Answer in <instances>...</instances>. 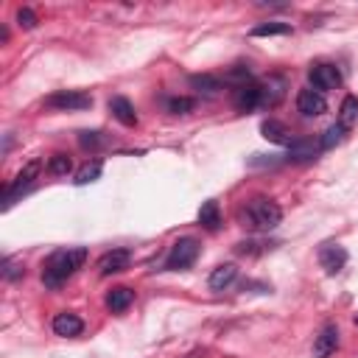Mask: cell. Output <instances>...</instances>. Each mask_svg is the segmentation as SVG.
Here are the masks:
<instances>
[{"label":"cell","mask_w":358,"mask_h":358,"mask_svg":"<svg viewBox=\"0 0 358 358\" xmlns=\"http://www.w3.org/2000/svg\"><path fill=\"white\" fill-rule=\"evenodd\" d=\"M87 260V249L84 246H70V249H56L48 255V260L42 263V282L45 288H62Z\"/></svg>","instance_id":"obj_1"},{"label":"cell","mask_w":358,"mask_h":358,"mask_svg":"<svg viewBox=\"0 0 358 358\" xmlns=\"http://www.w3.org/2000/svg\"><path fill=\"white\" fill-rule=\"evenodd\" d=\"M280 221H282L280 204L271 201V199H266V196L252 199V201L246 204V210H243V224H246L249 229H255V232H268V229H274Z\"/></svg>","instance_id":"obj_2"},{"label":"cell","mask_w":358,"mask_h":358,"mask_svg":"<svg viewBox=\"0 0 358 358\" xmlns=\"http://www.w3.org/2000/svg\"><path fill=\"white\" fill-rule=\"evenodd\" d=\"M39 171H42V159H28L25 165H22V171L6 185V190H3V210H8L25 190H31V185L36 182V176H39Z\"/></svg>","instance_id":"obj_3"},{"label":"cell","mask_w":358,"mask_h":358,"mask_svg":"<svg viewBox=\"0 0 358 358\" xmlns=\"http://www.w3.org/2000/svg\"><path fill=\"white\" fill-rule=\"evenodd\" d=\"M199 241L196 238H179L173 246H171V252H168V257H165V268L168 271H182V268H190L193 263H196V257H199Z\"/></svg>","instance_id":"obj_4"},{"label":"cell","mask_w":358,"mask_h":358,"mask_svg":"<svg viewBox=\"0 0 358 358\" xmlns=\"http://www.w3.org/2000/svg\"><path fill=\"white\" fill-rule=\"evenodd\" d=\"M45 106L48 109H59V112H78V109H90L92 98L87 92H81V90H59V92L45 98Z\"/></svg>","instance_id":"obj_5"},{"label":"cell","mask_w":358,"mask_h":358,"mask_svg":"<svg viewBox=\"0 0 358 358\" xmlns=\"http://www.w3.org/2000/svg\"><path fill=\"white\" fill-rule=\"evenodd\" d=\"M308 81H310V90L316 92H330V90H338L341 87V73L336 64H327V62H319L308 70Z\"/></svg>","instance_id":"obj_6"},{"label":"cell","mask_w":358,"mask_h":358,"mask_svg":"<svg viewBox=\"0 0 358 358\" xmlns=\"http://www.w3.org/2000/svg\"><path fill=\"white\" fill-rule=\"evenodd\" d=\"M129 263H131V252L129 249H109V252H103L98 257L95 268H98L101 277H109V274H117V271L129 268Z\"/></svg>","instance_id":"obj_7"},{"label":"cell","mask_w":358,"mask_h":358,"mask_svg":"<svg viewBox=\"0 0 358 358\" xmlns=\"http://www.w3.org/2000/svg\"><path fill=\"white\" fill-rule=\"evenodd\" d=\"M319 266L327 274H338L347 266V249L341 243H322L319 246Z\"/></svg>","instance_id":"obj_8"},{"label":"cell","mask_w":358,"mask_h":358,"mask_svg":"<svg viewBox=\"0 0 358 358\" xmlns=\"http://www.w3.org/2000/svg\"><path fill=\"white\" fill-rule=\"evenodd\" d=\"M296 109L305 115V117H319V115H324L327 112V101H324V95L322 92H316V90H299L296 92Z\"/></svg>","instance_id":"obj_9"},{"label":"cell","mask_w":358,"mask_h":358,"mask_svg":"<svg viewBox=\"0 0 358 358\" xmlns=\"http://www.w3.org/2000/svg\"><path fill=\"white\" fill-rule=\"evenodd\" d=\"M232 106L238 112H252L260 106V84L249 81V84H241L232 90Z\"/></svg>","instance_id":"obj_10"},{"label":"cell","mask_w":358,"mask_h":358,"mask_svg":"<svg viewBox=\"0 0 358 358\" xmlns=\"http://www.w3.org/2000/svg\"><path fill=\"white\" fill-rule=\"evenodd\" d=\"M336 347H338V327L327 322L313 338V358H327L336 352Z\"/></svg>","instance_id":"obj_11"},{"label":"cell","mask_w":358,"mask_h":358,"mask_svg":"<svg viewBox=\"0 0 358 358\" xmlns=\"http://www.w3.org/2000/svg\"><path fill=\"white\" fill-rule=\"evenodd\" d=\"M282 95H285V78L268 76V78L260 84V106H263V109L277 106V103L282 101Z\"/></svg>","instance_id":"obj_12"},{"label":"cell","mask_w":358,"mask_h":358,"mask_svg":"<svg viewBox=\"0 0 358 358\" xmlns=\"http://www.w3.org/2000/svg\"><path fill=\"white\" fill-rule=\"evenodd\" d=\"M260 134H263L268 143H274V145H291V143H294V134L285 129V123H280V120H274V117H268V120L260 123Z\"/></svg>","instance_id":"obj_13"},{"label":"cell","mask_w":358,"mask_h":358,"mask_svg":"<svg viewBox=\"0 0 358 358\" xmlns=\"http://www.w3.org/2000/svg\"><path fill=\"white\" fill-rule=\"evenodd\" d=\"M81 330H84V322H81L76 313L62 310V313H56V316H53V333H56V336L73 338V336H78Z\"/></svg>","instance_id":"obj_14"},{"label":"cell","mask_w":358,"mask_h":358,"mask_svg":"<svg viewBox=\"0 0 358 358\" xmlns=\"http://www.w3.org/2000/svg\"><path fill=\"white\" fill-rule=\"evenodd\" d=\"M319 151H322L319 143L305 140V137H294V143L288 145V159L291 162H310V159H316Z\"/></svg>","instance_id":"obj_15"},{"label":"cell","mask_w":358,"mask_h":358,"mask_svg":"<svg viewBox=\"0 0 358 358\" xmlns=\"http://www.w3.org/2000/svg\"><path fill=\"white\" fill-rule=\"evenodd\" d=\"M235 277H238V268H235L232 263H221V266H215V268L210 271L207 285H210L213 291H224V288H229V285L235 282Z\"/></svg>","instance_id":"obj_16"},{"label":"cell","mask_w":358,"mask_h":358,"mask_svg":"<svg viewBox=\"0 0 358 358\" xmlns=\"http://www.w3.org/2000/svg\"><path fill=\"white\" fill-rule=\"evenodd\" d=\"M109 112H112L115 120H120L123 126H137V112H134V106H131L129 98L115 95V98L109 101Z\"/></svg>","instance_id":"obj_17"},{"label":"cell","mask_w":358,"mask_h":358,"mask_svg":"<svg viewBox=\"0 0 358 358\" xmlns=\"http://www.w3.org/2000/svg\"><path fill=\"white\" fill-rule=\"evenodd\" d=\"M131 302H134V291L126 288V285H117V288H112V291L106 294V308H109L112 313H123Z\"/></svg>","instance_id":"obj_18"},{"label":"cell","mask_w":358,"mask_h":358,"mask_svg":"<svg viewBox=\"0 0 358 358\" xmlns=\"http://www.w3.org/2000/svg\"><path fill=\"white\" fill-rule=\"evenodd\" d=\"M199 224L210 232H215L221 227V210H218V201L215 199H207L201 207H199Z\"/></svg>","instance_id":"obj_19"},{"label":"cell","mask_w":358,"mask_h":358,"mask_svg":"<svg viewBox=\"0 0 358 358\" xmlns=\"http://www.w3.org/2000/svg\"><path fill=\"white\" fill-rule=\"evenodd\" d=\"M190 87L201 95H218L224 90V81L218 76H210V73H201V76H190Z\"/></svg>","instance_id":"obj_20"},{"label":"cell","mask_w":358,"mask_h":358,"mask_svg":"<svg viewBox=\"0 0 358 358\" xmlns=\"http://www.w3.org/2000/svg\"><path fill=\"white\" fill-rule=\"evenodd\" d=\"M355 120H358V98H355V95H347V98L341 101V106H338V120H336V123L350 131V129L355 126Z\"/></svg>","instance_id":"obj_21"},{"label":"cell","mask_w":358,"mask_h":358,"mask_svg":"<svg viewBox=\"0 0 358 358\" xmlns=\"http://www.w3.org/2000/svg\"><path fill=\"white\" fill-rule=\"evenodd\" d=\"M285 34H291V25L277 22V20H268V22H260L252 28V36H285Z\"/></svg>","instance_id":"obj_22"},{"label":"cell","mask_w":358,"mask_h":358,"mask_svg":"<svg viewBox=\"0 0 358 358\" xmlns=\"http://www.w3.org/2000/svg\"><path fill=\"white\" fill-rule=\"evenodd\" d=\"M101 171H103V165H101V159H92V162H84L78 171H76V185H90V182H95L98 176H101Z\"/></svg>","instance_id":"obj_23"},{"label":"cell","mask_w":358,"mask_h":358,"mask_svg":"<svg viewBox=\"0 0 358 358\" xmlns=\"http://www.w3.org/2000/svg\"><path fill=\"white\" fill-rule=\"evenodd\" d=\"M249 81H252L249 64H235V67H229V70L224 73V84H232V90L241 87V84H249Z\"/></svg>","instance_id":"obj_24"},{"label":"cell","mask_w":358,"mask_h":358,"mask_svg":"<svg viewBox=\"0 0 358 358\" xmlns=\"http://www.w3.org/2000/svg\"><path fill=\"white\" fill-rule=\"evenodd\" d=\"M22 274H25V268H22L20 260L3 257V263H0V277H3L6 282H17V280H22Z\"/></svg>","instance_id":"obj_25"},{"label":"cell","mask_w":358,"mask_h":358,"mask_svg":"<svg viewBox=\"0 0 358 358\" xmlns=\"http://www.w3.org/2000/svg\"><path fill=\"white\" fill-rule=\"evenodd\" d=\"M344 134H347V129H341L338 123H333V126H327V129H324V134L319 137V148H322V151H327V148H333V145H338V143L344 140Z\"/></svg>","instance_id":"obj_26"},{"label":"cell","mask_w":358,"mask_h":358,"mask_svg":"<svg viewBox=\"0 0 358 358\" xmlns=\"http://www.w3.org/2000/svg\"><path fill=\"white\" fill-rule=\"evenodd\" d=\"M48 173H53V176H67L70 173V168H73V162H70V157L67 154H53L50 159H48Z\"/></svg>","instance_id":"obj_27"},{"label":"cell","mask_w":358,"mask_h":358,"mask_svg":"<svg viewBox=\"0 0 358 358\" xmlns=\"http://www.w3.org/2000/svg\"><path fill=\"white\" fill-rule=\"evenodd\" d=\"M196 109V98H187V95H176V98H168V112L171 115H187Z\"/></svg>","instance_id":"obj_28"},{"label":"cell","mask_w":358,"mask_h":358,"mask_svg":"<svg viewBox=\"0 0 358 358\" xmlns=\"http://www.w3.org/2000/svg\"><path fill=\"white\" fill-rule=\"evenodd\" d=\"M36 22H39V20H36V14H34L31 8H25V6L17 8V25H20V28L31 31V28H36Z\"/></svg>","instance_id":"obj_29"},{"label":"cell","mask_w":358,"mask_h":358,"mask_svg":"<svg viewBox=\"0 0 358 358\" xmlns=\"http://www.w3.org/2000/svg\"><path fill=\"white\" fill-rule=\"evenodd\" d=\"M78 143H81V148H98L103 143V137H101V131H81Z\"/></svg>","instance_id":"obj_30"},{"label":"cell","mask_w":358,"mask_h":358,"mask_svg":"<svg viewBox=\"0 0 358 358\" xmlns=\"http://www.w3.org/2000/svg\"><path fill=\"white\" fill-rule=\"evenodd\" d=\"M185 358H204V350H201V347H196V350H190Z\"/></svg>","instance_id":"obj_31"},{"label":"cell","mask_w":358,"mask_h":358,"mask_svg":"<svg viewBox=\"0 0 358 358\" xmlns=\"http://www.w3.org/2000/svg\"><path fill=\"white\" fill-rule=\"evenodd\" d=\"M0 42H8V28H0Z\"/></svg>","instance_id":"obj_32"},{"label":"cell","mask_w":358,"mask_h":358,"mask_svg":"<svg viewBox=\"0 0 358 358\" xmlns=\"http://www.w3.org/2000/svg\"><path fill=\"white\" fill-rule=\"evenodd\" d=\"M355 324H358V313H355Z\"/></svg>","instance_id":"obj_33"}]
</instances>
